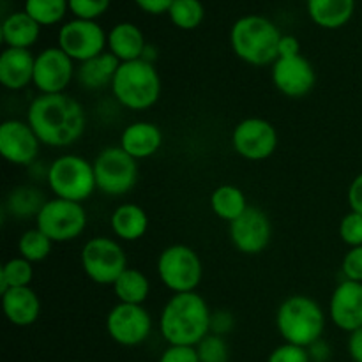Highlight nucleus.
<instances>
[{
	"mask_svg": "<svg viewBox=\"0 0 362 362\" xmlns=\"http://www.w3.org/2000/svg\"><path fill=\"white\" fill-rule=\"evenodd\" d=\"M27 122L42 145L64 148L83 136L87 115L83 106L66 92L39 94L28 106Z\"/></svg>",
	"mask_w": 362,
	"mask_h": 362,
	"instance_id": "f257e3e1",
	"label": "nucleus"
},
{
	"mask_svg": "<svg viewBox=\"0 0 362 362\" xmlns=\"http://www.w3.org/2000/svg\"><path fill=\"white\" fill-rule=\"evenodd\" d=\"M211 313L207 300L197 292L173 293L159 317V331L168 345L197 346L211 334Z\"/></svg>",
	"mask_w": 362,
	"mask_h": 362,
	"instance_id": "f03ea898",
	"label": "nucleus"
},
{
	"mask_svg": "<svg viewBox=\"0 0 362 362\" xmlns=\"http://www.w3.org/2000/svg\"><path fill=\"white\" fill-rule=\"evenodd\" d=\"M281 37L279 28L260 14L239 18L230 30V45L237 59L257 67L269 66L278 60Z\"/></svg>",
	"mask_w": 362,
	"mask_h": 362,
	"instance_id": "7ed1b4c3",
	"label": "nucleus"
},
{
	"mask_svg": "<svg viewBox=\"0 0 362 362\" xmlns=\"http://www.w3.org/2000/svg\"><path fill=\"white\" fill-rule=\"evenodd\" d=\"M276 327L285 343L308 349L324 336L325 313L311 297L290 296L278 308Z\"/></svg>",
	"mask_w": 362,
	"mask_h": 362,
	"instance_id": "20e7f679",
	"label": "nucleus"
},
{
	"mask_svg": "<svg viewBox=\"0 0 362 362\" xmlns=\"http://www.w3.org/2000/svg\"><path fill=\"white\" fill-rule=\"evenodd\" d=\"M112 92L124 108L141 112L159 101L161 78L154 64L144 59L120 62L112 81Z\"/></svg>",
	"mask_w": 362,
	"mask_h": 362,
	"instance_id": "39448f33",
	"label": "nucleus"
},
{
	"mask_svg": "<svg viewBox=\"0 0 362 362\" xmlns=\"http://www.w3.org/2000/svg\"><path fill=\"white\" fill-rule=\"evenodd\" d=\"M46 180L55 198L83 204L94 194V163L76 154L59 156L46 170Z\"/></svg>",
	"mask_w": 362,
	"mask_h": 362,
	"instance_id": "423d86ee",
	"label": "nucleus"
},
{
	"mask_svg": "<svg viewBox=\"0 0 362 362\" xmlns=\"http://www.w3.org/2000/svg\"><path fill=\"white\" fill-rule=\"evenodd\" d=\"M158 276L170 292H197L204 276V265L193 247L173 244L159 255Z\"/></svg>",
	"mask_w": 362,
	"mask_h": 362,
	"instance_id": "0eeeda50",
	"label": "nucleus"
},
{
	"mask_svg": "<svg viewBox=\"0 0 362 362\" xmlns=\"http://www.w3.org/2000/svg\"><path fill=\"white\" fill-rule=\"evenodd\" d=\"M95 186L106 197H122L138 182V161L122 147L103 148L94 159Z\"/></svg>",
	"mask_w": 362,
	"mask_h": 362,
	"instance_id": "6e6552de",
	"label": "nucleus"
},
{
	"mask_svg": "<svg viewBox=\"0 0 362 362\" xmlns=\"http://www.w3.org/2000/svg\"><path fill=\"white\" fill-rule=\"evenodd\" d=\"M81 269L95 285H113L127 269V257L122 246L110 237H94L81 247Z\"/></svg>",
	"mask_w": 362,
	"mask_h": 362,
	"instance_id": "1a4fd4ad",
	"label": "nucleus"
},
{
	"mask_svg": "<svg viewBox=\"0 0 362 362\" xmlns=\"http://www.w3.org/2000/svg\"><path fill=\"white\" fill-rule=\"evenodd\" d=\"M35 228L53 240V244L78 239L87 228V212L76 202L52 198L46 200L35 218Z\"/></svg>",
	"mask_w": 362,
	"mask_h": 362,
	"instance_id": "9d476101",
	"label": "nucleus"
},
{
	"mask_svg": "<svg viewBox=\"0 0 362 362\" xmlns=\"http://www.w3.org/2000/svg\"><path fill=\"white\" fill-rule=\"evenodd\" d=\"M108 46V34L98 21L74 20L67 21L59 30V48L74 62H85L105 53Z\"/></svg>",
	"mask_w": 362,
	"mask_h": 362,
	"instance_id": "9b49d317",
	"label": "nucleus"
},
{
	"mask_svg": "<svg viewBox=\"0 0 362 362\" xmlns=\"http://www.w3.org/2000/svg\"><path fill=\"white\" fill-rule=\"evenodd\" d=\"M232 145L246 161H265L278 148V131L269 120L250 117L233 127Z\"/></svg>",
	"mask_w": 362,
	"mask_h": 362,
	"instance_id": "f8f14e48",
	"label": "nucleus"
},
{
	"mask_svg": "<svg viewBox=\"0 0 362 362\" xmlns=\"http://www.w3.org/2000/svg\"><path fill=\"white\" fill-rule=\"evenodd\" d=\"M106 332L122 346H138L152 332V317L144 306L115 304L106 317Z\"/></svg>",
	"mask_w": 362,
	"mask_h": 362,
	"instance_id": "ddd939ff",
	"label": "nucleus"
},
{
	"mask_svg": "<svg viewBox=\"0 0 362 362\" xmlns=\"http://www.w3.org/2000/svg\"><path fill=\"white\" fill-rule=\"evenodd\" d=\"M228 233L237 251L244 255H260L271 244V219L262 209L247 207V211L240 218L230 223Z\"/></svg>",
	"mask_w": 362,
	"mask_h": 362,
	"instance_id": "4468645a",
	"label": "nucleus"
},
{
	"mask_svg": "<svg viewBox=\"0 0 362 362\" xmlns=\"http://www.w3.org/2000/svg\"><path fill=\"white\" fill-rule=\"evenodd\" d=\"M74 76V60L59 46L42 49L35 57L34 87L39 94H64Z\"/></svg>",
	"mask_w": 362,
	"mask_h": 362,
	"instance_id": "2eb2a0df",
	"label": "nucleus"
},
{
	"mask_svg": "<svg viewBox=\"0 0 362 362\" xmlns=\"http://www.w3.org/2000/svg\"><path fill=\"white\" fill-rule=\"evenodd\" d=\"M41 140L27 120L11 119L0 126V154L14 166H30L39 156Z\"/></svg>",
	"mask_w": 362,
	"mask_h": 362,
	"instance_id": "dca6fc26",
	"label": "nucleus"
},
{
	"mask_svg": "<svg viewBox=\"0 0 362 362\" xmlns=\"http://www.w3.org/2000/svg\"><path fill=\"white\" fill-rule=\"evenodd\" d=\"M272 83L283 95L300 99L310 94L317 83V73L304 55L279 57L272 64Z\"/></svg>",
	"mask_w": 362,
	"mask_h": 362,
	"instance_id": "f3484780",
	"label": "nucleus"
},
{
	"mask_svg": "<svg viewBox=\"0 0 362 362\" xmlns=\"http://www.w3.org/2000/svg\"><path fill=\"white\" fill-rule=\"evenodd\" d=\"M329 317L345 332L362 327V283L345 279L336 286L329 300Z\"/></svg>",
	"mask_w": 362,
	"mask_h": 362,
	"instance_id": "a211bd4d",
	"label": "nucleus"
},
{
	"mask_svg": "<svg viewBox=\"0 0 362 362\" xmlns=\"http://www.w3.org/2000/svg\"><path fill=\"white\" fill-rule=\"evenodd\" d=\"M35 57L30 49L6 48L0 55V83L7 90H23L34 83Z\"/></svg>",
	"mask_w": 362,
	"mask_h": 362,
	"instance_id": "6ab92c4d",
	"label": "nucleus"
},
{
	"mask_svg": "<svg viewBox=\"0 0 362 362\" xmlns=\"http://www.w3.org/2000/svg\"><path fill=\"white\" fill-rule=\"evenodd\" d=\"M163 145V133L156 124L140 120L133 122L120 134V145L136 161L152 158Z\"/></svg>",
	"mask_w": 362,
	"mask_h": 362,
	"instance_id": "aec40b11",
	"label": "nucleus"
},
{
	"mask_svg": "<svg viewBox=\"0 0 362 362\" xmlns=\"http://www.w3.org/2000/svg\"><path fill=\"white\" fill-rule=\"evenodd\" d=\"M2 311L13 325L28 327L35 324L41 315V300L30 286L9 288L2 293Z\"/></svg>",
	"mask_w": 362,
	"mask_h": 362,
	"instance_id": "412c9836",
	"label": "nucleus"
},
{
	"mask_svg": "<svg viewBox=\"0 0 362 362\" xmlns=\"http://www.w3.org/2000/svg\"><path fill=\"white\" fill-rule=\"evenodd\" d=\"M147 42L144 32L129 21L117 23L108 32V49L112 55L119 59V62H131L144 57Z\"/></svg>",
	"mask_w": 362,
	"mask_h": 362,
	"instance_id": "4be33fe9",
	"label": "nucleus"
},
{
	"mask_svg": "<svg viewBox=\"0 0 362 362\" xmlns=\"http://www.w3.org/2000/svg\"><path fill=\"white\" fill-rule=\"evenodd\" d=\"M119 66V59L110 52H105L94 59L81 62L76 69V80L87 90H99V88H105L106 85L112 87Z\"/></svg>",
	"mask_w": 362,
	"mask_h": 362,
	"instance_id": "5701e85b",
	"label": "nucleus"
},
{
	"mask_svg": "<svg viewBox=\"0 0 362 362\" xmlns=\"http://www.w3.org/2000/svg\"><path fill=\"white\" fill-rule=\"evenodd\" d=\"M308 14L318 27L336 30L352 20L356 0H308Z\"/></svg>",
	"mask_w": 362,
	"mask_h": 362,
	"instance_id": "b1692460",
	"label": "nucleus"
},
{
	"mask_svg": "<svg viewBox=\"0 0 362 362\" xmlns=\"http://www.w3.org/2000/svg\"><path fill=\"white\" fill-rule=\"evenodd\" d=\"M41 25L25 11H16L2 21V41L7 48L30 49L39 39Z\"/></svg>",
	"mask_w": 362,
	"mask_h": 362,
	"instance_id": "393cba45",
	"label": "nucleus"
},
{
	"mask_svg": "<svg viewBox=\"0 0 362 362\" xmlns=\"http://www.w3.org/2000/svg\"><path fill=\"white\" fill-rule=\"evenodd\" d=\"M110 225H112L115 237L127 240V243H134L147 233L148 216L140 205L122 204L113 211Z\"/></svg>",
	"mask_w": 362,
	"mask_h": 362,
	"instance_id": "a878e982",
	"label": "nucleus"
},
{
	"mask_svg": "<svg viewBox=\"0 0 362 362\" xmlns=\"http://www.w3.org/2000/svg\"><path fill=\"white\" fill-rule=\"evenodd\" d=\"M247 200L246 194L240 187L233 186V184H223L218 186L211 194V209L219 219L226 221L230 225L235 221L237 218L247 211Z\"/></svg>",
	"mask_w": 362,
	"mask_h": 362,
	"instance_id": "bb28decb",
	"label": "nucleus"
},
{
	"mask_svg": "<svg viewBox=\"0 0 362 362\" xmlns=\"http://www.w3.org/2000/svg\"><path fill=\"white\" fill-rule=\"evenodd\" d=\"M112 286L117 299L122 304L144 306L145 300L148 299V293H151V281H148L147 276L133 267H127Z\"/></svg>",
	"mask_w": 362,
	"mask_h": 362,
	"instance_id": "cd10ccee",
	"label": "nucleus"
},
{
	"mask_svg": "<svg viewBox=\"0 0 362 362\" xmlns=\"http://www.w3.org/2000/svg\"><path fill=\"white\" fill-rule=\"evenodd\" d=\"M46 204L45 194L34 186H18L7 197V211L18 219L37 218L39 211Z\"/></svg>",
	"mask_w": 362,
	"mask_h": 362,
	"instance_id": "c85d7f7f",
	"label": "nucleus"
},
{
	"mask_svg": "<svg viewBox=\"0 0 362 362\" xmlns=\"http://www.w3.org/2000/svg\"><path fill=\"white\" fill-rule=\"evenodd\" d=\"M32 279H34V264L21 257L11 258L0 267V293L7 292L9 288L30 286Z\"/></svg>",
	"mask_w": 362,
	"mask_h": 362,
	"instance_id": "c756f323",
	"label": "nucleus"
},
{
	"mask_svg": "<svg viewBox=\"0 0 362 362\" xmlns=\"http://www.w3.org/2000/svg\"><path fill=\"white\" fill-rule=\"evenodd\" d=\"M53 250V240L41 232L39 228H30L21 233L18 240V251L20 257L28 260L30 264H39L46 260Z\"/></svg>",
	"mask_w": 362,
	"mask_h": 362,
	"instance_id": "7c9ffc66",
	"label": "nucleus"
},
{
	"mask_svg": "<svg viewBox=\"0 0 362 362\" xmlns=\"http://www.w3.org/2000/svg\"><path fill=\"white\" fill-rule=\"evenodd\" d=\"M69 2L67 0H25V13L30 14L41 27L57 25L64 20Z\"/></svg>",
	"mask_w": 362,
	"mask_h": 362,
	"instance_id": "2f4dec72",
	"label": "nucleus"
},
{
	"mask_svg": "<svg viewBox=\"0 0 362 362\" xmlns=\"http://www.w3.org/2000/svg\"><path fill=\"white\" fill-rule=\"evenodd\" d=\"M168 16L180 30H193L200 27L205 18L204 4L200 0H173Z\"/></svg>",
	"mask_w": 362,
	"mask_h": 362,
	"instance_id": "473e14b6",
	"label": "nucleus"
},
{
	"mask_svg": "<svg viewBox=\"0 0 362 362\" xmlns=\"http://www.w3.org/2000/svg\"><path fill=\"white\" fill-rule=\"evenodd\" d=\"M194 349L200 362H228V343L223 336L207 334Z\"/></svg>",
	"mask_w": 362,
	"mask_h": 362,
	"instance_id": "72a5a7b5",
	"label": "nucleus"
},
{
	"mask_svg": "<svg viewBox=\"0 0 362 362\" xmlns=\"http://www.w3.org/2000/svg\"><path fill=\"white\" fill-rule=\"evenodd\" d=\"M339 237L350 247L362 246V214L350 211L339 223Z\"/></svg>",
	"mask_w": 362,
	"mask_h": 362,
	"instance_id": "f704fd0d",
	"label": "nucleus"
},
{
	"mask_svg": "<svg viewBox=\"0 0 362 362\" xmlns=\"http://www.w3.org/2000/svg\"><path fill=\"white\" fill-rule=\"evenodd\" d=\"M69 11L78 20H92L103 16L110 7L112 0H67Z\"/></svg>",
	"mask_w": 362,
	"mask_h": 362,
	"instance_id": "c9c22d12",
	"label": "nucleus"
},
{
	"mask_svg": "<svg viewBox=\"0 0 362 362\" xmlns=\"http://www.w3.org/2000/svg\"><path fill=\"white\" fill-rule=\"evenodd\" d=\"M267 362H311V359L308 349L283 343L278 349L272 350Z\"/></svg>",
	"mask_w": 362,
	"mask_h": 362,
	"instance_id": "e433bc0d",
	"label": "nucleus"
},
{
	"mask_svg": "<svg viewBox=\"0 0 362 362\" xmlns=\"http://www.w3.org/2000/svg\"><path fill=\"white\" fill-rule=\"evenodd\" d=\"M341 271L345 279L362 283V246L350 247V251L343 258Z\"/></svg>",
	"mask_w": 362,
	"mask_h": 362,
	"instance_id": "4c0bfd02",
	"label": "nucleus"
},
{
	"mask_svg": "<svg viewBox=\"0 0 362 362\" xmlns=\"http://www.w3.org/2000/svg\"><path fill=\"white\" fill-rule=\"evenodd\" d=\"M235 327V317H233L232 311L228 310H214L211 313V334L223 336L233 331Z\"/></svg>",
	"mask_w": 362,
	"mask_h": 362,
	"instance_id": "58836bf2",
	"label": "nucleus"
},
{
	"mask_svg": "<svg viewBox=\"0 0 362 362\" xmlns=\"http://www.w3.org/2000/svg\"><path fill=\"white\" fill-rule=\"evenodd\" d=\"M159 362H200L194 346L168 345V349L161 354Z\"/></svg>",
	"mask_w": 362,
	"mask_h": 362,
	"instance_id": "ea45409f",
	"label": "nucleus"
},
{
	"mask_svg": "<svg viewBox=\"0 0 362 362\" xmlns=\"http://www.w3.org/2000/svg\"><path fill=\"white\" fill-rule=\"evenodd\" d=\"M346 198H349L350 211L362 214V173H359V175L350 182Z\"/></svg>",
	"mask_w": 362,
	"mask_h": 362,
	"instance_id": "a19ab883",
	"label": "nucleus"
},
{
	"mask_svg": "<svg viewBox=\"0 0 362 362\" xmlns=\"http://www.w3.org/2000/svg\"><path fill=\"white\" fill-rule=\"evenodd\" d=\"M134 2H136V6L140 7L141 11H145V13L163 14V13H168L173 0H134Z\"/></svg>",
	"mask_w": 362,
	"mask_h": 362,
	"instance_id": "79ce46f5",
	"label": "nucleus"
},
{
	"mask_svg": "<svg viewBox=\"0 0 362 362\" xmlns=\"http://www.w3.org/2000/svg\"><path fill=\"white\" fill-rule=\"evenodd\" d=\"M308 354H310L311 362H327L331 359V346L324 339H318L313 345L308 346Z\"/></svg>",
	"mask_w": 362,
	"mask_h": 362,
	"instance_id": "37998d69",
	"label": "nucleus"
},
{
	"mask_svg": "<svg viewBox=\"0 0 362 362\" xmlns=\"http://www.w3.org/2000/svg\"><path fill=\"white\" fill-rule=\"evenodd\" d=\"M293 55H300L299 39L293 37V35H283L281 41H279V57H293Z\"/></svg>",
	"mask_w": 362,
	"mask_h": 362,
	"instance_id": "c03bdc74",
	"label": "nucleus"
},
{
	"mask_svg": "<svg viewBox=\"0 0 362 362\" xmlns=\"http://www.w3.org/2000/svg\"><path fill=\"white\" fill-rule=\"evenodd\" d=\"M349 354L354 359V362H362V327L350 332Z\"/></svg>",
	"mask_w": 362,
	"mask_h": 362,
	"instance_id": "a18cd8bd",
	"label": "nucleus"
}]
</instances>
